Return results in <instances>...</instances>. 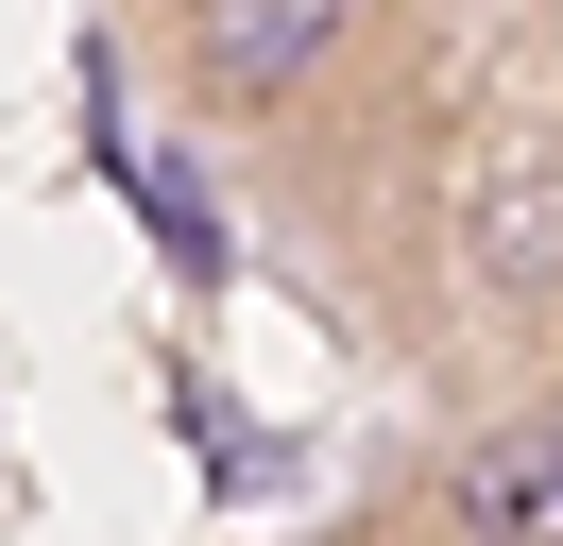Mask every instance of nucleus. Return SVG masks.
Wrapping results in <instances>:
<instances>
[{
    "mask_svg": "<svg viewBox=\"0 0 563 546\" xmlns=\"http://www.w3.org/2000/svg\"><path fill=\"white\" fill-rule=\"evenodd\" d=\"M358 52V0H172V68L222 102V120H308Z\"/></svg>",
    "mask_w": 563,
    "mask_h": 546,
    "instance_id": "f257e3e1",
    "label": "nucleus"
},
{
    "mask_svg": "<svg viewBox=\"0 0 563 546\" xmlns=\"http://www.w3.org/2000/svg\"><path fill=\"white\" fill-rule=\"evenodd\" d=\"M427 529H444V546H563V393L461 427L444 478H427Z\"/></svg>",
    "mask_w": 563,
    "mask_h": 546,
    "instance_id": "f03ea898",
    "label": "nucleus"
}]
</instances>
